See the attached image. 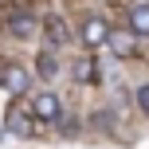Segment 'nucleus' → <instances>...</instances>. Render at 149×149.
I'll list each match as a JSON object with an SVG mask.
<instances>
[{
  "label": "nucleus",
  "instance_id": "6e6552de",
  "mask_svg": "<svg viewBox=\"0 0 149 149\" xmlns=\"http://www.w3.org/2000/svg\"><path fill=\"white\" fill-rule=\"evenodd\" d=\"M130 31H134L137 39H149V0L130 8Z\"/></svg>",
  "mask_w": 149,
  "mask_h": 149
},
{
  "label": "nucleus",
  "instance_id": "423d86ee",
  "mask_svg": "<svg viewBox=\"0 0 149 149\" xmlns=\"http://www.w3.org/2000/svg\"><path fill=\"white\" fill-rule=\"evenodd\" d=\"M59 74H63V59H59V51L43 47V51H39V59H36V79H39V82H55Z\"/></svg>",
  "mask_w": 149,
  "mask_h": 149
},
{
  "label": "nucleus",
  "instance_id": "39448f33",
  "mask_svg": "<svg viewBox=\"0 0 149 149\" xmlns=\"http://www.w3.org/2000/svg\"><path fill=\"white\" fill-rule=\"evenodd\" d=\"M4 31H8L12 39H24V43H28V39L39 36V24H36V16L16 12V16H8V20H4Z\"/></svg>",
  "mask_w": 149,
  "mask_h": 149
},
{
  "label": "nucleus",
  "instance_id": "9d476101",
  "mask_svg": "<svg viewBox=\"0 0 149 149\" xmlns=\"http://www.w3.org/2000/svg\"><path fill=\"white\" fill-rule=\"evenodd\" d=\"M71 74H74V82H94V74H98V63L90 59V55H82V59H74Z\"/></svg>",
  "mask_w": 149,
  "mask_h": 149
},
{
  "label": "nucleus",
  "instance_id": "9b49d317",
  "mask_svg": "<svg viewBox=\"0 0 149 149\" xmlns=\"http://www.w3.org/2000/svg\"><path fill=\"white\" fill-rule=\"evenodd\" d=\"M134 102H137V110H141L145 118H149V82H141V86L134 90Z\"/></svg>",
  "mask_w": 149,
  "mask_h": 149
},
{
  "label": "nucleus",
  "instance_id": "0eeeda50",
  "mask_svg": "<svg viewBox=\"0 0 149 149\" xmlns=\"http://www.w3.org/2000/svg\"><path fill=\"white\" fill-rule=\"evenodd\" d=\"M43 39H47V47H51V51H59V47H67V43H71L67 20H63V16H51V20L43 24Z\"/></svg>",
  "mask_w": 149,
  "mask_h": 149
},
{
  "label": "nucleus",
  "instance_id": "1a4fd4ad",
  "mask_svg": "<svg viewBox=\"0 0 149 149\" xmlns=\"http://www.w3.org/2000/svg\"><path fill=\"white\" fill-rule=\"evenodd\" d=\"M110 51L122 55V59L137 55V36H134V31H114V36H110Z\"/></svg>",
  "mask_w": 149,
  "mask_h": 149
},
{
  "label": "nucleus",
  "instance_id": "7ed1b4c3",
  "mask_svg": "<svg viewBox=\"0 0 149 149\" xmlns=\"http://www.w3.org/2000/svg\"><path fill=\"white\" fill-rule=\"evenodd\" d=\"M31 110H36V118L43 122V126H59L63 122V102L55 90H39V94H31Z\"/></svg>",
  "mask_w": 149,
  "mask_h": 149
},
{
  "label": "nucleus",
  "instance_id": "f257e3e1",
  "mask_svg": "<svg viewBox=\"0 0 149 149\" xmlns=\"http://www.w3.org/2000/svg\"><path fill=\"white\" fill-rule=\"evenodd\" d=\"M31 79H36V71H28L24 63H12V59L0 63V86H4L8 94H28Z\"/></svg>",
  "mask_w": 149,
  "mask_h": 149
},
{
  "label": "nucleus",
  "instance_id": "f03ea898",
  "mask_svg": "<svg viewBox=\"0 0 149 149\" xmlns=\"http://www.w3.org/2000/svg\"><path fill=\"white\" fill-rule=\"evenodd\" d=\"M110 24L102 20V16H86L82 20V28H79V39L86 43V51H98V47H110Z\"/></svg>",
  "mask_w": 149,
  "mask_h": 149
},
{
  "label": "nucleus",
  "instance_id": "20e7f679",
  "mask_svg": "<svg viewBox=\"0 0 149 149\" xmlns=\"http://www.w3.org/2000/svg\"><path fill=\"white\" fill-rule=\"evenodd\" d=\"M36 110H28V106H12L8 110V130L4 134H12V137H31L36 134Z\"/></svg>",
  "mask_w": 149,
  "mask_h": 149
}]
</instances>
